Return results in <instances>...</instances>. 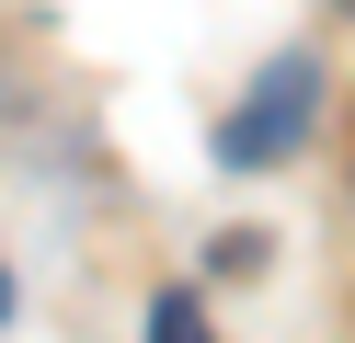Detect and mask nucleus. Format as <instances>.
<instances>
[{
	"instance_id": "nucleus-1",
	"label": "nucleus",
	"mask_w": 355,
	"mask_h": 343,
	"mask_svg": "<svg viewBox=\"0 0 355 343\" xmlns=\"http://www.w3.org/2000/svg\"><path fill=\"white\" fill-rule=\"evenodd\" d=\"M309 114H321V58H309V46H286V58H275V69H263V80L230 103L218 160H230V172H263V160H286V149L309 137Z\"/></svg>"
},
{
	"instance_id": "nucleus-2",
	"label": "nucleus",
	"mask_w": 355,
	"mask_h": 343,
	"mask_svg": "<svg viewBox=\"0 0 355 343\" xmlns=\"http://www.w3.org/2000/svg\"><path fill=\"white\" fill-rule=\"evenodd\" d=\"M149 343H207V297H195V286H161V297H149Z\"/></svg>"
},
{
	"instance_id": "nucleus-3",
	"label": "nucleus",
	"mask_w": 355,
	"mask_h": 343,
	"mask_svg": "<svg viewBox=\"0 0 355 343\" xmlns=\"http://www.w3.org/2000/svg\"><path fill=\"white\" fill-rule=\"evenodd\" d=\"M0 320H12V274H0Z\"/></svg>"
},
{
	"instance_id": "nucleus-4",
	"label": "nucleus",
	"mask_w": 355,
	"mask_h": 343,
	"mask_svg": "<svg viewBox=\"0 0 355 343\" xmlns=\"http://www.w3.org/2000/svg\"><path fill=\"white\" fill-rule=\"evenodd\" d=\"M344 12H355V0H344Z\"/></svg>"
}]
</instances>
